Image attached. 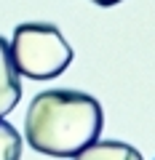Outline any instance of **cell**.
<instances>
[{"label": "cell", "mask_w": 155, "mask_h": 160, "mask_svg": "<svg viewBox=\"0 0 155 160\" xmlns=\"http://www.w3.org/2000/svg\"><path fill=\"white\" fill-rule=\"evenodd\" d=\"M104 128L102 107L94 96L67 88L43 91L29 102L24 136L29 147L51 158H72L99 139Z\"/></svg>", "instance_id": "1"}, {"label": "cell", "mask_w": 155, "mask_h": 160, "mask_svg": "<svg viewBox=\"0 0 155 160\" xmlns=\"http://www.w3.org/2000/svg\"><path fill=\"white\" fill-rule=\"evenodd\" d=\"M11 59L22 78L51 80L59 78L72 62V48L59 32V27L46 22H27L13 29Z\"/></svg>", "instance_id": "2"}, {"label": "cell", "mask_w": 155, "mask_h": 160, "mask_svg": "<svg viewBox=\"0 0 155 160\" xmlns=\"http://www.w3.org/2000/svg\"><path fill=\"white\" fill-rule=\"evenodd\" d=\"M22 99L19 72L11 59V46L6 38H0V118H6Z\"/></svg>", "instance_id": "3"}, {"label": "cell", "mask_w": 155, "mask_h": 160, "mask_svg": "<svg viewBox=\"0 0 155 160\" xmlns=\"http://www.w3.org/2000/svg\"><path fill=\"white\" fill-rule=\"evenodd\" d=\"M72 160H144V158L137 147L126 142H99L96 139L86 149L72 155Z\"/></svg>", "instance_id": "4"}, {"label": "cell", "mask_w": 155, "mask_h": 160, "mask_svg": "<svg viewBox=\"0 0 155 160\" xmlns=\"http://www.w3.org/2000/svg\"><path fill=\"white\" fill-rule=\"evenodd\" d=\"M0 160H22V136L6 120H0Z\"/></svg>", "instance_id": "5"}, {"label": "cell", "mask_w": 155, "mask_h": 160, "mask_svg": "<svg viewBox=\"0 0 155 160\" xmlns=\"http://www.w3.org/2000/svg\"><path fill=\"white\" fill-rule=\"evenodd\" d=\"M91 3H96V6H102V8H110V6H118L121 0H91Z\"/></svg>", "instance_id": "6"}]
</instances>
